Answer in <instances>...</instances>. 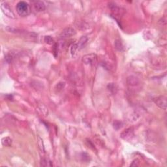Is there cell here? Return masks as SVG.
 <instances>
[{"label": "cell", "instance_id": "cell-4", "mask_svg": "<svg viewBox=\"0 0 167 167\" xmlns=\"http://www.w3.org/2000/svg\"><path fill=\"white\" fill-rule=\"evenodd\" d=\"M121 138L126 141H129L134 137V130L132 127L126 129L121 133Z\"/></svg>", "mask_w": 167, "mask_h": 167}, {"label": "cell", "instance_id": "cell-11", "mask_svg": "<svg viewBox=\"0 0 167 167\" xmlns=\"http://www.w3.org/2000/svg\"><path fill=\"white\" fill-rule=\"evenodd\" d=\"M1 144L4 146L10 147L12 145V139L9 137L3 138L1 140Z\"/></svg>", "mask_w": 167, "mask_h": 167}, {"label": "cell", "instance_id": "cell-13", "mask_svg": "<svg viewBox=\"0 0 167 167\" xmlns=\"http://www.w3.org/2000/svg\"><path fill=\"white\" fill-rule=\"evenodd\" d=\"M115 47H116V49L119 51H123L124 49L123 45L120 40H116L115 42Z\"/></svg>", "mask_w": 167, "mask_h": 167}, {"label": "cell", "instance_id": "cell-1", "mask_svg": "<svg viewBox=\"0 0 167 167\" xmlns=\"http://www.w3.org/2000/svg\"><path fill=\"white\" fill-rule=\"evenodd\" d=\"M16 9L17 13L22 17L28 16L31 13V8H30L29 5L25 1H20L18 3Z\"/></svg>", "mask_w": 167, "mask_h": 167}, {"label": "cell", "instance_id": "cell-14", "mask_svg": "<svg viewBox=\"0 0 167 167\" xmlns=\"http://www.w3.org/2000/svg\"><path fill=\"white\" fill-rule=\"evenodd\" d=\"M38 145H39V149H40V150L42 151V152H44L43 142H42V139L40 137V136H38Z\"/></svg>", "mask_w": 167, "mask_h": 167}, {"label": "cell", "instance_id": "cell-5", "mask_svg": "<svg viewBox=\"0 0 167 167\" xmlns=\"http://www.w3.org/2000/svg\"><path fill=\"white\" fill-rule=\"evenodd\" d=\"M97 56L95 54H86L83 56L82 62L85 64L88 65H94L97 62Z\"/></svg>", "mask_w": 167, "mask_h": 167}, {"label": "cell", "instance_id": "cell-2", "mask_svg": "<svg viewBox=\"0 0 167 167\" xmlns=\"http://www.w3.org/2000/svg\"><path fill=\"white\" fill-rule=\"evenodd\" d=\"M1 9L6 16H7L8 18H10V19H15V14L14 13V12L12 10V9L11 8L10 5H9L6 2H1Z\"/></svg>", "mask_w": 167, "mask_h": 167}, {"label": "cell", "instance_id": "cell-7", "mask_svg": "<svg viewBox=\"0 0 167 167\" xmlns=\"http://www.w3.org/2000/svg\"><path fill=\"white\" fill-rule=\"evenodd\" d=\"M33 7H34L35 10L37 12H42L46 9V5H45L43 1H41L33 2Z\"/></svg>", "mask_w": 167, "mask_h": 167}, {"label": "cell", "instance_id": "cell-16", "mask_svg": "<svg viewBox=\"0 0 167 167\" xmlns=\"http://www.w3.org/2000/svg\"><path fill=\"white\" fill-rule=\"evenodd\" d=\"M138 165H139V161L138 159L133 161V162L132 163L131 165H130L131 166H138Z\"/></svg>", "mask_w": 167, "mask_h": 167}, {"label": "cell", "instance_id": "cell-6", "mask_svg": "<svg viewBox=\"0 0 167 167\" xmlns=\"http://www.w3.org/2000/svg\"><path fill=\"white\" fill-rule=\"evenodd\" d=\"M76 34V31L75 29L71 27H69V28H67L64 29L62 32L60 34V37L61 38H68L70 37H72Z\"/></svg>", "mask_w": 167, "mask_h": 167}, {"label": "cell", "instance_id": "cell-8", "mask_svg": "<svg viewBox=\"0 0 167 167\" xmlns=\"http://www.w3.org/2000/svg\"><path fill=\"white\" fill-rule=\"evenodd\" d=\"M87 41H88V38H87L86 36H82V37H81L80 39H79L78 42L77 43L78 50H80L86 47Z\"/></svg>", "mask_w": 167, "mask_h": 167}, {"label": "cell", "instance_id": "cell-12", "mask_svg": "<svg viewBox=\"0 0 167 167\" xmlns=\"http://www.w3.org/2000/svg\"><path fill=\"white\" fill-rule=\"evenodd\" d=\"M44 41L46 42L47 44L50 45H54L56 44L55 41H54V39L52 38L50 36H45L44 38Z\"/></svg>", "mask_w": 167, "mask_h": 167}, {"label": "cell", "instance_id": "cell-15", "mask_svg": "<svg viewBox=\"0 0 167 167\" xmlns=\"http://www.w3.org/2000/svg\"><path fill=\"white\" fill-rule=\"evenodd\" d=\"M77 50H78V47H77V43L72 44L71 48V52L72 55H74V54L76 52V51H77Z\"/></svg>", "mask_w": 167, "mask_h": 167}, {"label": "cell", "instance_id": "cell-10", "mask_svg": "<svg viewBox=\"0 0 167 167\" xmlns=\"http://www.w3.org/2000/svg\"><path fill=\"white\" fill-rule=\"evenodd\" d=\"M41 166L47 167V166H52L53 164L52 162L51 161L47 158H42L41 160Z\"/></svg>", "mask_w": 167, "mask_h": 167}, {"label": "cell", "instance_id": "cell-3", "mask_svg": "<svg viewBox=\"0 0 167 167\" xmlns=\"http://www.w3.org/2000/svg\"><path fill=\"white\" fill-rule=\"evenodd\" d=\"M154 102L156 105L159 107L160 108H162L163 110H166L167 105V98L165 95H161L157 97L154 99Z\"/></svg>", "mask_w": 167, "mask_h": 167}, {"label": "cell", "instance_id": "cell-9", "mask_svg": "<svg viewBox=\"0 0 167 167\" xmlns=\"http://www.w3.org/2000/svg\"><path fill=\"white\" fill-rule=\"evenodd\" d=\"M127 83L130 86H136L139 85L140 80L138 78L134 77V76H130L127 79Z\"/></svg>", "mask_w": 167, "mask_h": 167}]
</instances>
